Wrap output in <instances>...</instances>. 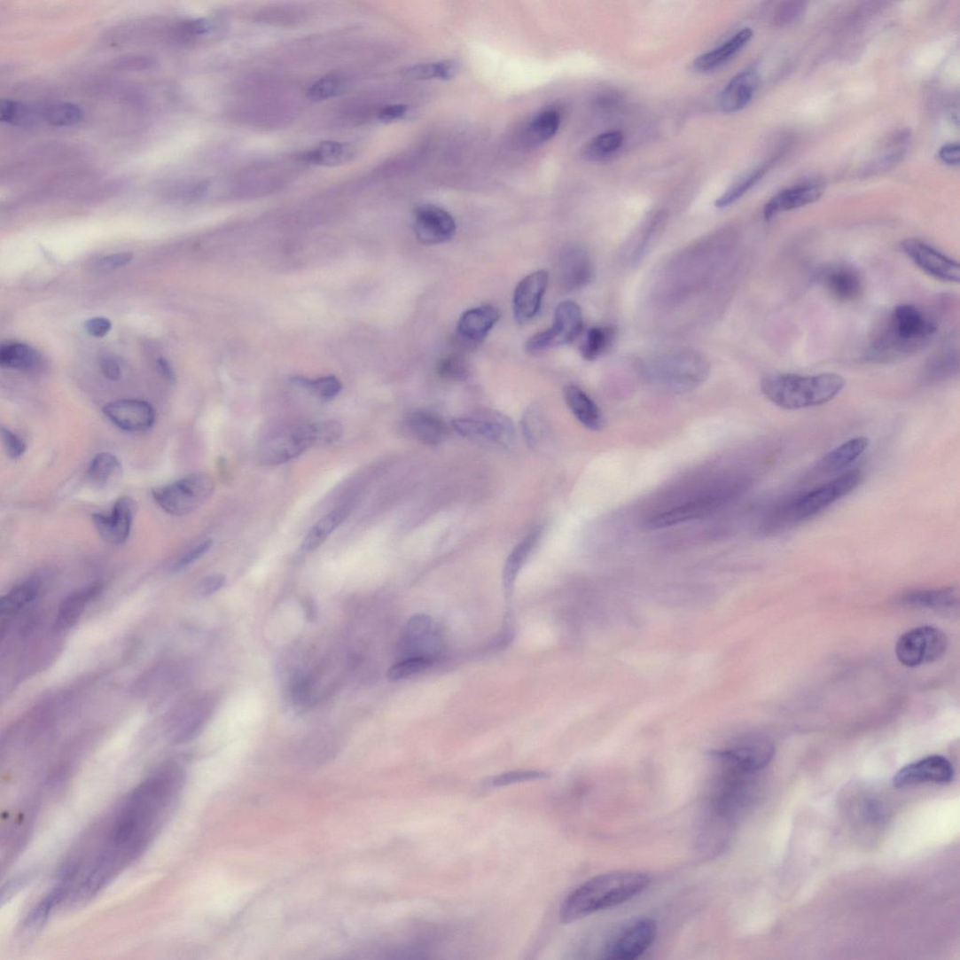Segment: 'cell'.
Returning a JSON list of instances; mask_svg holds the SVG:
<instances>
[{
    "instance_id": "603a6c76",
    "label": "cell",
    "mask_w": 960,
    "mask_h": 960,
    "mask_svg": "<svg viewBox=\"0 0 960 960\" xmlns=\"http://www.w3.org/2000/svg\"><path fill=\"white\" fill-rule=\"evenodd\" d=\"M820 281L823 285L841 301H852L857 299L863 290V281L860 274L848 266H834L822 271Z\"/></svg>"
},
{
    "instance_id": "d590c367",
    "label": "cell",
    "mask_w": 960,
    "mask_h": 960,
    "mask_svg": "<svg viewBox=\"0 0 960 960\" xmlns=\"http://www.w3.org/2000/svg\"><path fill=\"white\" fill-rule=\"evenodd\" d=\"M67 893L66 887L61 884L49 894L26 919L22 929L23 935L27 937L35 935L51 917L54 908L66 897Z\"/></svg>"
},
{
    "instance_id": "484cf974",
    "label": "cell",
    "mask_w": 960,
    "mask_h": 960,
    "mask_svg": "<svg viewBox=\"0 0 960 960\" xmlns=\"http://www.w3.org/2000/svg\"><path fill=\"white\" fill-rule=\"evenodd\" d=\"M499 318L500 313L494 306L470 308L460 317L457 331L464 340L481 341L494 329Z\"/></svg>"
},
{
    "instance_id": "8992f818",
    "label": "cell",
    "mask_w": 960,
    "mask_h": 960,
    "mask_svg": "<svg viewBox=\"0 0 960 960\" xmlns=\"http://www.w3.org/2000/svg\"><path fill=\"white\" fill-rule=\"evenodd\" d=\"M215 489L213 478L205 473H195L156 488L152 491V496L167 513L180 517L202 507L213 496Z\"/></svg>"
},
{
    "instance_id": "d4e9b609",
    "label": "cell",
    "mask_w": 960,
    "mask_h": 960,
    "mask_svg": "<svg viewBox=\"0 0 960 960\" xmlns=\"http://www.w3.org/2000/svg\"><path fill=\"white\" fill-rule=\"evenodd\" d=\"M404 429L418 441L432 446L444 442L449 433L442 419L422 410L413 411L405 417Z\"/></svg>"
},
{
    "instance_id": "ffe728a7",
    "label": "cell",
    "mask_w": 960,
    "mask_h": 960,
    "mask_svg": "<svg viewBox=\"0 0 960 960\" xmlns=\"http://www.w3.org/2000/svg\"><path fill=\"white\" fill-rule=\"evenodd\" d=\"M824 190L823 183L813 181L781 191L764 207V220L771 221L778 214L815 203L822 198Z\"/></svg>"
},
{
    "instance_id": "9a60e30c",
    "label": "cell",
    "mask_w": 960,
    "mask_h": 960,
    "mask_svg": "<svg viewBox=\"0 0 960 960\" xmlns=\"http://www.w3.org/2000/svg\"><path fill=\"white\" fill-rule=\"evenodd\" d=\"M415 233L419 242L436 246L449 241L457 233V223L441 207L421 206L415 214Z\"/></svg>"
},
{
    "instance_id": "db71d44e",
    "label": "cell",
    "mask_w": 960,
    "mask_h": 960,
    "mask_svg": "<svg viewBox=\"0 0 960 960\" xmlns=\"http://www.w3.org/2000/svg\"><path fill=\"white\" fill-rule=\"evenodd\" d=\"M133 254L131 253H118L109 254L102 258L98 259L95 264V268L98 270H113L126 266L132 261Z\"/></svg>"
},
{
    "instance_id": "7dc6e473",
    "label": "cell",
    "mask_w": 960,
    "mask_h": 960,
    "mask_svg": "<svg viewBox=\"0 0 960 960\" xmlns=\"http://www.w3.org/2000/svg\"><path fill=\"white\" fill-rule=\"evenodd\" d=\"M295 383L310 390L317 398L330 401L335 398L341 390L340 382L334 377H324L316 380L296 379Z\"/></svg>"
},
{
    "instance_id": "f6af8a7d",
    "label": "cell",
    "mask_w": 960,
    "mask_h": 960,
    "mask_svg": "<svg viewBox=\"0 0 960 960\" xmlns=\"http://www.w3.org/2000/svg\"><path fill=\"white\" fill-rule=\"evenodd\" d=\"M767 172V168H761L755 170L752 174L742 178L741 181L737 183L734 186L728 189L722 197L715 201L714 206L718 208L727 207L741 198L750 190H752L761 180L764 174Z\"/></svg>"
},
{
    "instance_id": "3957f363",
    "label": "cell",
    "mask_w": 960,
    "mask_h": 960,
    "mask_svg": "<svg viewBox=\"0 0 960 960\" xmlns=\"http://www.w3.org/2000/svg\"><path fill=\"white\" fill-rule=\"evenodd\" d=\"M846 385L838 373L824 372L816 376L795 373H775L763 378L761 392L771 402L786 410H800L834 400Z\"/></svg>"
},
{
    "instance_id": "5b68a950",
    "label": "cell",
    "mask_w": 960,
    "mask_h": 960,
    "mask_svg": "<svg viewBox=\"0 0 960 960\" xmlns=\"http://www.w3.org/2000/svg\"><path fill=\"white\" fill-rule=\"evenodd\" d=\"M938 331L936 322L912 304L896 307L873 341L878 355L891 356L924 347Z\"/></svg>"
},
{
    "instance_id": "c3c4849f",
    "label": "cell",
    "mask_w": 960,
    "mask_h": 960,
    "mask_svg": "<svg viewBox=\"0 0 960 960\" xmlns=\"http://www.w3.org/2000/svg\"><path fill=\"white\" fill-rule=\"evenodd\" d=\"M548 777L549 775L542 771L517 770L488 778L484 781V785L486 787L497 788L526 783V781L545 779Z\"/></svg>"
},
{
    "instance_id": "9f6ffc18",
    "label": "cell",
    "mask_w": 960,
    "mask_h": 960,
    "mask_svg": "<svg viewBox=\"0 0 960 960\" xmlns=\"http://www.w3.org/2000/svg\"><path fill=\"white\" fill-rule=\"evenodd\" d=\"M3 441L7 454L12 459H19L26 451V445L21 439L9 429L3 427Z\"/></svg>"
},
{
    "instance_id": "f546056e",
    "label": "cell",
    "mask_w": 960,
    "mask_h": 960,
    "mask_svg": "<svg viewBox=\"0 0 960 960\" xmlns=\"http://www.w3.org/2000/svg\"><path fill=\"white\" fill-rule=\"evenodd\" d=\"M539 538L540 531L536 530L530 533L527 538L513 549L506 564H504L503 571V585L504 594H506L507 597L512 596L517 576L529 558Z\"/></svg>"
},
{
    "instance_id": "4fadbf2b",
    "label": "cell",
    "mask_w": 960,
    "mask_h": 960,
    "mask_svg": "<svg viewBox=\"0 0 960 960\" xmlns=\"http://www.w3.org/2000/svg\"><path fill=\"white\" fill-rule=\"evenodd\" d=\"M901 246L907 256L933 278L947 283L959 282V264L952 258L917 238H906Z\"/></svg>"
},
{
    "instance_id": "e575fe53",
    "label": "cell",
    "mask_w": 960,
    "mask_h": 960,
    "mask_svg": "<svg viewBox=\"0 0 960 960\" xmlns=\"http://www.w3.org/2000/svg\"><path fill=\"white\" fill-rule=\"evenodd\" d=\"M957 591L953 589L914 591L901 598L902 604L907 606L934 609L951 608L957 604Z\"/></svg>"
},
{
    "instance_id": "8fae6325",
    "label": "cell",
    "mask_w": 960,
    "mask_h": 960,
    "mask_svg": "<svg viewBox=\"0 0 960 960\" xmlns=\"http://www.w3.org/2000/svg\"><path fill=\"white\" fill-rule=\"evenodd\" d=\"M774 753V745L768 739L748 737L731 744L725 750L714 752L713 756L725 766L752 775L766 768Z\"/></svg>"
},
{
    "instance_id": "74e56055",
    "label": "cell",
    "mask_w": 960,
    "mask_h": 960,
    "mask_svg": "<svg viewBox=\"0 0 960 960\" xmlns=\"http://www.w3.org/2000/svg\"><path fill=\"white\" fill-rule=\"evenodd\" d=\"M121 473V461L115 455L107 452L96 455L88 470L89 480L99 488L106 487Z\"/></svg>"
},
{
    "instance_id": "1f68e13d",
    "label": "cell",
    "mask_w": 960,
    "mask_h": 960,
    "mask_svg": "<svg viewBox=\"0 0 960 960\" xmlns=\"http://www.w3.org/2000/svg\"><path fill=\"white\" fill-rule=\"evenodd\" d=\"M348 514L349 510L347 508L340 507L321 518L305 536L301 550L305 552H311L318 549L345 522Z\"/></svg>"
},
{
    "instance_id": "836d02e7",
    "label": "cell",
    "mask_w": 960,
    "mask_h": 960,
    "mask_svg": "<svg viewBox=\"0 0 960 960\" xmlns=\"http://www.w3.org/2000/svg\"><path fill=\"white\" fill-rule=\"evenodd\" d=\"M42 590L40 578H31L16 585L0 602V613L3 616H11L19 613L26 605L35 600Z\"/></svg>"
},
{
    "instance_id": "d6a6232c",
    "label": "cell",
    "mask_w": 960,
    "mask_h": 960,
    "mask_svg": "<svg viewBox=\"0 0 960 960\" xmlns=\"http://www.w3.org/2000/svg\"><path fill=\"white\" fill-rule=\"evenodd\" d=\"M0 363L6 368L31 371L41 367L43 359L35 348L22 343H11L0 349Z\"/></svg>"
},
{
    "instance_id": "f5cc1de1",
    "label": "cell",
    "mask_w": 960,
    "mask_h": 960,
    "mask_svg": "<svg viewBox=\"0 0 960 960\" xmlns=\"http://www.w3.org/2000/svg\"><path fill=\"white\" fill-rule=\"evenodd\" d=\"M213 546V541L207 540L197 546L191 548L184 555L178 559L174 566L175 572H180L182 569L189 566L190 565L197 562Z\"/></svg>"
},
{
    "instance_id": "e7e4bbea",
    "label": "cell",
    "mask_w": 960,
    "mask_h": 960,
    "mask_svg": "<svg viewBox=\"0 0 960 960\" xmlns=\"http://www.w3.org/2000/svg\"><path fill=\"white\" fill-rule=\"evenodd\" d=\"M304 604H305L304 606H305V611H306L307 616L308 618H314L313 613H315V609L313 608L314 605H313L312 602L311 601H305Z\"/></svg>"
},
{
    "instance_id": "44dd1931",
    "label": "cell",
    "mask_w": 960,
    "mask_h": 960,
    "mask_svg": "<svg viewBox=\"0 0 960 960\" xmlns=\"http://www.w3.org/2000/svg\"><path fill=\"white\" fill-rule=\"evenodd\" d=\"M760 84L756 69H747L732 78L720 98V107L724 113H736L750 105Z\"/></svg>"
},
{
    "instance_id": "680465c9",
    "label": "cell",
    "mask_w": 960,
    "mask_h": 960,
    "mask_svg": "<svg viewBox=\"0 0 960 960\" xmlns=\"http://www.w3.org/2000/svg\"><path fill=\"white\" fill-rule=\"evenodd\" d=\"M112 329L111 322L105 317H94L87 321L86 330L93 337L103 338Z\"/></svg>"
},
{
    "instance_id": "ee69618b",
    "label": "cell",
    "mask_w": 960,
    "mask_h": 960,
    "mask_svg": "<svg viewBox=\"0 0 960 960\" xmlns=\"http://www.w3.org/2000/svg\"><path fill=\"white\" fill-rule=\"evenodd\" d=\"M433 620L426 614H418L411 618L404 631L403 644L405 651H410V657L419 641L425 640L433 634Z\"/></svg>"
},
{
    "instance_id": "11a10c76",
    "label": "cell",
    "mask_w": 960,
    "mask_h": 960,
    "mask_svg": "<svg viewBox=\"0 0 960 960\" xmlns=\"http://www.w3.org/2000/svg\"><path fill=\"white\" fill-rule=\"evenodd\" d=\"M524 430L527 441L533 447L541 441L542 425L541 418L534 410L526 414L524 419Z\"/></svg>"
},
{
    "instance_id": "681fc988",
    "label": "cell",
    "mask_w": 960,
    "mask_h": 960,
    "mask_svg": "<svg viewBox=\"0 0 960 960\" xmlns=\"http://www.w3.org/2000/svg\"><path fill=\"white\" fill-rule=\"evenodd\" d=\"M438 372L441 377L449 380H460L467 376L468 369L464 361L459 355H448L438 365Z\"/></svg>"
},
{
    "instance_id": "9c48e42d",
    "label": "cell",
    "mask_w": 960,
    "mask_h": 960,
    "mask_svg": "<svg viewBox=\"0 0 960 960\" xmlns=\"http://www.w3.org/2000/svg\"><path fill=\"white\" fill-rule=\"evenodd\" d=\"M583 319L580 306L571 300L561 302L555 314V321L549 330L532 336L526 345L530 354L573 343L581 334Z\"/></svg>"
},
{
    "instance_id": "2e32d148",
    "label": "cell",
    "mask_w": 960,
    "mask_h": 960,
    "mask_svg": "<svg viewBox=\"0 0 960 960\" xmlns=\"http://www.w3.org/2000/svg\"><path fill=\"white\" fill-rule=\"evenodd\" d=\"M104 415L120 429L131 432H144L151 429L155 423L156 414L152 406L139 400H120L107 403Z\"/></svg>"
},
{
    "instance_id": "5bb4252c",
    "label": "cell",
    "mask_w": 960,
    "mask_h": 960,
    "mask_svg": "<svg viewBox=\"0 0 960 960\" xmlns=\"http://www.w3.org/2000/svg\"><path fill=\"white\" fill-rule=\"evenodd\" d=\"M954 777L952 763L943 756L933 755L909 764L893 779L894 786L904 788L921 784H948Z\"/></svg>"
},
{
    "instance_id": "6da1fadb",
    "label": "cell",
    "mask_w": 960,
    "mask_h": 960,
    "mask_svg": "<svg viewBox=\"0 0 960 960\" xmlns=\"http://www.w3.org/2000/svg\"><path fill=\"white\" fill-rule=\"evenodd\" d=\"M182 783L181 772L167 767L144 779L127 796L112 820L102 850L85 870L82 887L90 896L148 847L176 801Z\"/></svg>"
},
{
    "instance_id": "cb8c5ba5",
    "label": "cell",
    "mask_w": 960,
    "mask_h": 960,
    "mask_svg": "<svg viewBox=\"0 0 960 960\" xmlns=\"http://www.w3.org/2000/svg\"><path fill=\"white\" fill-rule=\"evenodd\" d=\"M592 266L587 253L577 247L566 248L558 261L559 281L564 287L574 290L590 281Z\"/></svg>"
},
{
    "instance_id": "e0dca14e",
    "label": "cell",
    "mask_w": 960,
    "mask_h": 960,
    "mask_svg": "<svg viewBox=\"0 0 960 960\" xmlns=\"http://www.w3.org/2000/svg\"><path fill=\"white\" fill-rule=\"evenodd\" d=\"M135 511V502L129 497H122L113 504L109 513L93 514V524L104 541L113 545H120L129 538Z\"/></svg>"
},
{
    "instance_id": "f907efd6",
    "label": "cell",
    "mask_w": 960,
    "mask_h": 960,
    "mask_svg": "<svg viewBox=\"0 0 960 960\" xmlns=\"http://www.w3.org/2000/svg\"><path fill=\"white\" fill-rule=\"evenodd\" d=\"M341 88V81L334 75H328L317 81L308 90V97L316 101L328 99L335 96Z\"/></svg>"
},
{
    "instance_id": "b9f144b4",
    "label": "cell",
    "mask_w": 960,
    "mask_h": 960,
    "mask_svg": "<svg viewBox=\"0 0 960 960\" xmlns=\"http://www.w3.org/2000/svg\"><path fill=\"white\" fill-rule=\"evenodd\" d=\"M458 65L454 61L418 64L406 70L405 74L417 80H449L457 75Z\"/></svg>"
},
{
    "instance_id": "91938a15",
    "label": "cell",
    "mask_w": 960,
    "mask_h": 960,
    "mask_svg": "<svg viewBox=\"0 0 960 960\" xmlns=\"http://www.w3.org/2000/svg\"><path fill=\"white\" fill-rule=\"evenodd\" d=\"M940 158L950 166H957L960 160V146L958 143H951L943 145L940 151Z\"/></svg>"
},
{
    "instance_id": "ac0fdd59",
    "label": "cell",
    "mask_w": 960,
    "mask_h": 960,
    "mask_svg": "<svg viewBox=\"0 0 960 960\" xmlns=\"http://www.w3.org/2000/svg\"><path fill=\"white\" fill-rule=\"evenodd\" d=\"M548 285L546 270L533 272L519 283L513 297L514 316L519 323H527L540 313Z\"/></svg>"
},
{
    "instance_id": "7bdbcfd3",
    "label": "cell",
    "mask_w": 960,
    "mask_h": 960,
    "mask_svg": "<svg viewBox=\"0 0 960 960\" xmlns=\"http://www.w3.org/2000/svg\"><path fill=\"white\" fill-rule=\"evenodd\" d=\"M350 156V150L345 144L324 142L307 154V160L317 165H336Z\"/></svg>"
},
{
    "instance_id": "7402d4cb",
    "label": "cell",
    "mask_w": 960,
    "mask_h": 960,
    "mask_svg": "<svg viewBox=\"0 0 960 960\" xmlns=\"http://www.w3.org/2000/svg\"><path fill=\"white\" fill-rule=\"evenodd\" d=\"M752 28H744L737 35L730 38L712 51L699 56L691 65V70L698 74H705L720 68L730 59L734 58L753 39Z\"/></svg>"
},
{
    "instance_id": "6125c7cd",
    "label": "cell",
    "mask_w": 960,
    "mask_h": 960,
    "mask_svg": "<svg viewBox=\"0 0 960 960\" xmlns=\"http://www.w3.org/2000/svg\"><path fill=\"white\" fill-rule=\"evenodd\" d=\"M104 376L110 380H119L121 377V369L113 360H105L101 364Z\"/></svg>"
},
{
    "instance_id": "277c9868",
    "label": "cell",
    "mask_w": 960,
    "mask_h": 960,
    "mask_svg": "<svg viewBox=\"0 0 960 960\" xmlns=\"http://www.w3.org/2000/svg\"><path fill=\"white\" fill-rule=\"evenodd\" d=\"M862 480V472L852 470L812 488L809 491L791 497L775 511L770 518L769 528H787L807 522L835 502L853 493Z\"/></svg>"
},
{
    "instance_id": "ba28073f",
    "label": "cell",
    "mask_w": 960,
    "mask_h": 960,
    "mask_svg": "<svg viewBox=\"0 0 960 960\" xmlns=\"http://www.w3.org/2000/svg\"><path fill=\"white\" fill-rule=\"evenodd\" d=\"M452 427L470 441L502 448L509 447L514 438L511 420L494 411L458 418L452 421Z\"/></svg>"
},
{
    "instance_id": "83f0119b",
    "label": "cell",
    "mask_w": 960,
    "mask_h": 960,
    "mask_svg": "<svg viewBox=\"0 0 960 960\" xmlns=\"http://www.w3.org/2000/svg\"><path fill=\"white\" fill-rule=\"evenodd\" d=\"M565 401L580 423L589 430L604 428L605 419L595 402L577 386H567L564 390Z\"/></svg>"
},
{
    "instance_id": "816d5d0a",
    "label": "cell",
    "mask_w": 960,
    "mask_h": 960,
    "mask_svg": "<svg viewBox=\"0 0 960 960\" xmlns=\"http://www.w3.org/2000/svg\"><path fill=\"white\" fill-rule=\"evenodd\" d=\"M805 5V3L800 2L785 3L784 6L779 8L777 13V23L779 26L792 24L803 14L804 10L806 9Z\"/></svg>"
},
{
    "instance_id": "7a4b0ae2",
    "label": "cell",
    "mask_w": 960,
    "mask_h": 960,
    "mask_svg": "<svg viewBox=\"0 0 960 960\" xmlns=\"http://www.w3.org/2000/svg\"><path fill=\"white\" fill-rule=\"evenodd\" d=\"M649 884V877L638 871H613L594 877L568 894L561 907V921L573 923L621 905L638 896Z\"/></svg>"
},
{
    "instance_id": "30bf717a",
    "label": "cell",
    "mask_w": 960,
    "mask_h": 960,
    "mask_svg": "<svg viewBox=\"0 0 960 960\" xmlns=\"http://www.w3.org/2000/svg\"><path fill=\"white\" fill-rule=\"evenodd\" d=\"M314 447H318L316 423L288 428L274 435L263 446L260 457L267 465H279L298 458Z\"/></svg>"
},
{
    "instance_id": "ab89813d",
    "label": "cell",
    "mask_w": 960,
    "mask_h": 960,
    "mask_svg": "<svg viewBox=\"0 0 960 960\" xmlns=\"http://www.w3.org/2000/svg\"><path fill=\"white\" fill-rule=\"evenodd\" d=\"M561 124V116L555 109L545 110L535 116L528 127V137L533 142L542 143L555 137Z\"/></svg>"
},
{
    "instance_id": "52a82bcc",
    "label": "cell",
    "mask_w": 960,
    "mask_h": 960,
    "mask_svg": "<svg viewBox=\"0 0 960 960\" xmlns=\"http://www.w3.org/2000/svg\"><path fill=\"white\" fill-rule=\"evenodd\" d=\"M948 640L940 628L924 626L903 634L896 644V656L907 667L921 666L940 659L947 652Z\"/></svg>"
},
{
    "instance_id": "7c38bea8",
    "label": "cell",
    "mask_w": 960,
    "mask_h": 960,
    "mask_svg": "<svg viewBox=\"0 0 960 960\" xmlns=\"http://www.w3.org/2000/svg\"><path fill=\"white\" fill-rule=\"evenodd\" d=\"M658 925L653 919L642 918L629 924L609 943L605 958L633 960L644 954L653 945Z\"/></svg>"
},
{
    "instance_id": "4316f807",
    "label": "cell",
    "mask_w": 960,
    "mask_h": 960,
    "mask_svg": "<svg viewBox=\"0 0 960 960\" xmlns=\"http://www.w3.org/2000/svg\"><path fill=\"white\" fill-rule=\"evenodd\" d=\"M869 446L870 439L866 436L852 438L824 455L817 464V471L823 474L838 473L854 464Z\"/></svg>"
},
{
    "instance_id": "6f0895ef",
    "label": "cell",
    "mask_w": 960,
    "mask_h": 960,
    "mask_svg": "<svg viewBox=\"0 0 960 960\" xmlns=\"http://www.w3.org/2000/svg\"><path fill=\"white\" fill-rule=\"evenodd\" d=\"M225 583V576L213 574L204 578L199 584V593L203 597L213 595L219 591Z\"/></svg>"
},
{
    "instance_id": "d6986e66",
    "label": "cell",
    "mask_w": 960,
    "mask_h": 960,
    "mask_svg": "<svg viewBox=\"0 0 960 960\" xmlns=\"http://www.w3.org/2000/svg\"><path fill=\"white\" fill-rule=\"evenodd\" d=\"M728 496L729 494L715 493L696 498L671 511L651 517L645 527L650 530L660 529L703 517L717 509Z\"/></svg>"
},
{
    "instance_id": "be15d7a7",
    "label": "cell",
    "mask_w": 960,
    "mask_h": 960,
    "mask_svg": "<svg viewBox=\"0 0 960 960\" xmlns=\"http://www.w3.org/2000/svg\"><path fill=\"white\" fill-rule=\"evenodd\" d=\"M157 364H158V367H159L160 372L162 374H164L165 378H167L168 380H174V379H175L174 372H173V371L171 369V366L169 365V363L167 361L159 360L157 362Z\"/></svg>"
},
{
    "instance_id": "f1b7e54d",
    "label": "cell",
    "mask_w": 960,
    "mask_h": 960,
    "mask_svg": "<svg viewBox=\"0 0 960 960\" xmlns=\"http://www.w3.org/2000/svg\"><path fill=\"white\" fill-rule=\"evenodd\" d=\"M103 591V585L92 584L90 587L74 592L65 597L59 608L56 627L59 630L72 628L82 615L87 605Z\"/></svg>"
},
{
    "instance_id": "bcb514c9",
    "label": "cell",
    "mask_w": 960,
    "mask_h": 960,
    "mask_svg": "<svg viewBox=\"0 0 960 960\" xmlns=\"http://www.w3.org/2000/svg\"><path fill=\"white\" fill-rule=\"evenodd\" d=\"M433 660L429 658H409L396 663L387 671L389 681H400L409 678L420 672L425 671L433 665Z\"/></svg>"
},
{
    "instance_id": "4dcf8cb0",
    "label": "cell",
    "mask_w": 960,
    "mask_h": 960,
    "mask_svg": "<svg viewBox=\"0 0 960 960\" xmlns=\"http://www.w3.org/2000/svg\"><path fill=\"white\" fill-rule=\"evenodd\" d=\"M45 105L4 100L0 105V120L16 127L32 128L44 121Z\"/></svg>"
},
{
    "instance_id": "f35d334b",
    "label": "cell",
    "mask_w": 960,
    "mask_h": 960,
    "mask_svg": "<svg viewBox=\"0 0 960 960\" xmlns=\"http://www.w3.org/2000/svg\"><path fill=\"white\" fill-rule=\"evenodd\" d=\"M615 338V331L609 327H594L585 336L581 346V354L584 360L592 362L604 355L610 348Z\"/></svg>"
},
{
    "instance_id": "8d00e7d4",
    "label": "cell",
    "mask_w": 960,
    "mask_h": 960,
    "mask_svg": "<svg viewBox=\"0 0 960 960\" xmlns=\"http://www.w3.org/2000/svg\"><path fill=\"white\" fill-rule=\"evenodd\" d=\"M624 135L620 131L600 134L585 144L581 157L589 161L605 160L621 149Z\"/></svg>"
},
{
    "instance_id": "60d3db41",
    "label": "cell",
    "mask_w": 960,
    "mask_h": 960,
    "mask_svg": "<svg viewBox=\"0 0 960 960\" xmlns=\"http://www.w3.org/2000/svg\"><path fill=\"white\" fill-rule=\"evenodd\" d=\"M83 119V109L74 104L54 103L44 107V121L54 127H71Z\"/></svg>"
},
{
    "instance_id": "94428289",
    "label": "cell",
    "mask_w": 960,
    "mask_h": 960,
    "mask_svg": "<svg viewBox=\"0 0 960 960\" xmlns=\"http://www.w3.org/2000/svg\"><path fill=\"white\" fill-rule=\"evenodd\" d=\"M406 113H408V106L394 105L384 108L379 113V118L383 121H394L403 118Z\"/></svg>"
}]
</instances>
